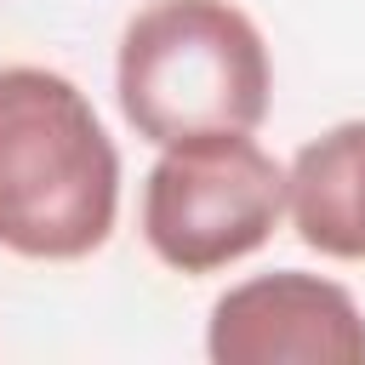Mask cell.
I'll use <instances>...</instances> for the list:
<instances>
[{
	"label": "cell",
	"instance_id": "6da1fadb",
	"mask_svg": "<svg viewBox=\"0 0 365 365\" xmlns=\"http://www.w3.org/2000/svg\"><path fill=\"white\" fill-rule=\"evenodd\" d=\"M120 217V154L91 97L34 63L0 68V245L29 262L103 251Z\"/></svg>",
	"mask_w": 365,
	"mask_h": 365
},
{
	"label": "cell",
	"instance_id": "7a4b0ae2",
	"mask_svg": "<svg viewBox=\"0 0 365 365\" xmlns=\"http://www.w3.org/2000/svg\"><path fill=\"white\" fill-rule=\"evenodd\" d=\"M114 97L154 148L200 131H257L274 97L262 29L234 0H148L120 34Z\"/></svg>",
	"mask_w": 365,
	"mask_h": 365
},
{
	"label": "cell",
	"instance_id": "5b68a950",
	"mask_svg": "<svg viewBox=\"0 0 365 365\" xmlns=\"http://www.w3.org/2000/svg\"><path fill=\"white\" fill-rule=\"evenodd\" d=\"M285 217L308 251L365 262V120H342L297 148L285 171Z\"/></svg>",
	"mask_w": 365,
	"mask_h": 365
},
{
	"label": "cell",
	"instance_id": "3957f363",
	"mask_svg": "<svg viewBox=\"0 0 365 365\" xmlns=\"http://www.w3.org/2000/svg\"><path fill=\"white\" fill-rule=\"evenodd\" d=\"M285 217V165L251 131H200L160 148L143 182L148 251L200 279L274 240Z\"/></svg>",
	"mask_w": 365,
	"mask_h": 365
},
{
	"label": "cell",
	"instance_id": "277c9868",
	"mask_svg": "<svg viewBox=\"0 0 365 365\" xmlns=\"http://www.w3.org/2000/svg\"><path fill=\"white\" fill-rule=\"evenodd\" d=\"M205 354L217 365H365V314L336 279L279 268L211 302Z\"/></svg>",
	"mask_w": 365,
	"mask_h": 365
}]
</instances>
